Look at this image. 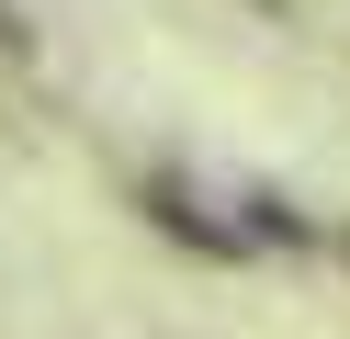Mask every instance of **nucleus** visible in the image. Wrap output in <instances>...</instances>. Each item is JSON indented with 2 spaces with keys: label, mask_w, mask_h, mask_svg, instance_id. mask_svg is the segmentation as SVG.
<instances>
[{
  "label": "nucleus",
  "mask_w": 350,
  "mask_h": 339,
  "mask_svg": "<svg viewBox=\"0 0 350 339\" xmlns=\"http://www.w3.org/2000/svg\"><path fill=\"white\" fill-rule=\"evenodd\" d=\"M0 45H23V23H12V0H0Z\"/></svg>",
  "instance_id": "obj_1"
}]
</instances>
